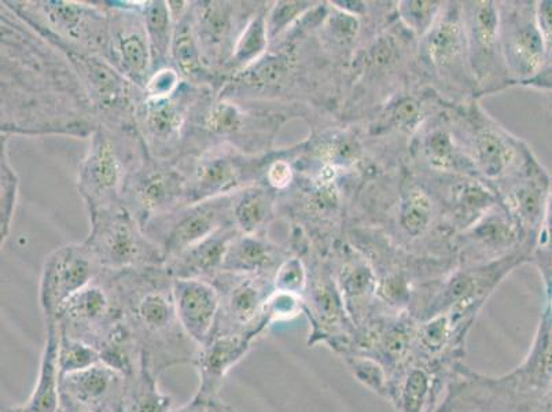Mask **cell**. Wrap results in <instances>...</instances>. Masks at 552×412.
<instances>
[{
    "mask_svg": "<svg viewBox=\"0 0 552 412\" xmlns=\"http://www.w3.org/2000/svg\"><path fill=\"white\" fill-rule=\"evenodd\" d=\"M272 154L250 156L234 147L217 145L174 161L187 182L186 205L231 196L246 187L264 183Z\"/></svg>",
    "mask_w": 552,
    "mask_h": 412,
    "instance_id": "5b68a950",
    "label": "cell"
},
{
    "mask_svg": "<svg viewBox=\"0 0 552 412\" xmlns=\"http://www.w3.org/2000/svg\"><path fill=\"white\" fill-rule=\"evenodd\" d=\"M259 2H194L195 27L206 71L222 88L227 82V68L235 46Z\"/></svg>",
    "mask_w": 552,
    "mask_h": 412,
    "instance_id": "5bb4252c",
    "label": "cell"
},
{
    "mask_svg": "<svg viewBox=\"0 0 552 412\" xmlns=\"http://www.w3.org/2000/svg\"><path fill=\"white\" fill-rule=\"evenodd\" d=\"M43 38L105 55L109 17L106 6L84 2H6Z\"/></svg>",
    "mask_w": 552,
    "mask_h": 412,
    "instance_id": "8992f818",
    "label": "cell"
},
{
    "mask_svg": "<svg viewBox=\"0 0 552 412\" xmlns=\"http://www.w3.org/2000/svg\"><path fill=\"white\" fill-rule=\"evenodd\" d=\"M444 5L436 0H401L396 6L397 17L404 28L422 39L439 18Z\"/></svg>",
    "mask_w": 552,
    "mask_h": 412,
    "instance_id": "8d00e7d4",
    "label": "cell"
},
{
    "mask_svg": "<svg viewBox=\"0 0 552 412\" xmlns=\"http://www.w3.org/2000/svg\"><path fill=\"white\" fill-rule=\"evenodd\" d=\"M234 226L233 194L180 206L143 226L147 237L164 253L165 263L204 239Z\"/></svg>",
    "mask_w": 552,
    "mask_h": 412,
    "instance_id": "4fadbf2b",
    "label": "cell"
},
{
    "mask_svg": "<svg viewBox=\"0 0 552 412\" xmlns=\"http://www.w3.org/2000/svg\"><path fill=\"white\" fill-rule=\"evenodd\" d=\"M432 198L421 187L404 191L399 202V226L410 238H421L433 222Z\"/></svg>",
    "mask_w": 552,
    "mask_h": 412,
    "instance_id": "e575fe53",
    "label": "cell"
},
{
    "mask_svg": "<svg viewBox=\"0 0 552 412\" xmlns=\"http://www.w3.org/2000/svg\"><path fill=\"white\" fill-rule=\"evenodd\" d=\"M341 359L356 381L385 399L388 392V374L377 360L359 353H349Z\"/></svg>",
    "mask_w": 552,
    "mask_h": 412,
    "instance_id": "74e56055",
    "label": "cell"
},
{
    "mask_svg": "<svg viewBox=\"0 0 552 412\" xmlns=\"http://www.w3.org/2000/svg\"><path fill=\"white\" fill-rule=\"evenodd\" d=\"M308 270L303 257L292 255L279 266L274 277L275 290L303 297L307 288Z\"/></svg>",
    "mask_w": 552,
    "mask_h": 412,
    "instance_id": "b9f144b4",
    "label": "cell"
},
{
    "mask_svg": "<svg viewBox=\"0 0 552 412\" xmlns=\"http://www.w3.org/2000/svg\"><path fill=\"white\" fill-rule=\"evenodd\" d=\"M532 257L542 271L546 285L552 290V178L546 212H544L542 227L537 235Z\"/></svg>",
    "mask_w": 552,
    "mask_h": 412,
    "instance_id": "7bdbcfd3",
    "label": "cell"
},
{
    "mask_svg": "<svg viewBox=\"0 0 552 412\" xmlns=\"http://www.w3.org/2000/svg\"><path fill=\"white\" fill-rule=\"evenodd\" d=\"M316 2H275L267 14L268 36L270 44L285 36L309 11L314 10Z\"/></svg>",
    "mask_w": 552,
    "mask_h": 412,
    "instance_id": "ab89813d",
    "label": "cell"
},
{
    "mask_svg": "<svg viewBox=\"0 0 552 412\" xmlns=\"http://www.w3.org/2000/svg\"><path fill=\"white\" fill-rule=\"evenodd\" d=\"M303 259L308 270L303 294L304 314L309 322L307 345H325L342 358L352 351L356 327L345 308L329 257L316 253Z\"/></svg>",
    "mask_w": 552,
    "mask_h": 412,
    "instance_id": "ba28073f",
    "label": "cell"
},
{
    "mask_svg": "<svg viewBox=\"0 0 552 412\" xmlns=\"http://www.w3.org/2000/svg\"><path fill=\"white\" fill-rule=\"evenodd\" d=\"M172 293L184 333L198 348L204 347L212 340L219 316L220 297L215 285L198 279H174Z\"/></svg>",
    "mask_w": 552,
    "mask_h": 412,
    "instance_id": "d4e9b609",
    "label": "cell"
},
{
    "mask_svg": "<svg viewBox=\"0 0 552 412\" xmlns=\"http://www.w3.org/2000/svg\"><path fill=\"white\" fill-rule=\"evenodd\" d=\"M536 18L540 32H542L547 53H552V0L536 2Z\"/></svg>",
    "mask_w": 552,
    "mask_h": 412,
    "instance_id": "c3c4849f",
    "label": "cell"
},
{
    "mask_svg": "<svg viewBox=\"0 0 552 412\" xmlns=\"http://www.w3.org/2000/svg\"><path fill=\"white\" fill-rule=\"evenodd\" d=\"M419 61L426 71L439 79L469 80L474 88L467 64L465 24L460 3H445L439 18L419 42Z\"/></svg>",
    "mask_w": 552,
    "mask_h": 412,
    "instance_id": "44dd1931",
    "label": "cell"
},
{
    "mask_svg": "<svg viewBox=\"0 0 552 412\" xmlns=\"http://www.w3.org/2000/svg\"><path fill=\"white\" fill-rule=\"evenodd\" d=\"M211 282L220 297L213 336L244 334L259 340L267 333L266 305L275 292L274 277L220 272Z\"/></svg>",
    "mask_w": 552,
    "mask_h": 412,
    "instance_id": "7c38bea8",
    "label": "cell"
},
{
    "mask_svg": "<svg viewBox=\"0 0 552 412\" xmlns=\"http://www.w3.org/2000/svg\"><path fill=\"white\" fill-rule=\"evenodd\" d=\"M141 11L152 51V69L153 73H156L172 66L171 49L175 22L168 2H141Z\"/></svg>",
    "mask_w": 552,
    "mask_h": 412,
    "instance_id": "d6a6232c",
    "label": "cell"
},
{
    "mask_svg": "<svg viewBox=\"0 0 552 412\" xmlns=\"http://www.w3.org/2000/svg\"><path fill=\"white\" fill-rule=\"evenodd\" d=\"M278 193L266 183L246 187L233 194V222L244 235L263 234L275 217Z\"/></svg>",
    "mask_w": 552,
    "mask_h": 412,
    "instance_id": "1f68e13d",
    "label": "cell"
},
{
    "mask_svg": "<svg viewBox=\"0 0 552 412\" xmlns=\"http://www.w3.org/2000/svg\"><path fill=\"white\" fill-rule=\"evenodd\" d=\"M417 327V320L408 312L389 311L378 304L366 325L356 330L355 344L349 353L377 360L389 378L411 359Z\"/></svg>",
    "mask_w": 552,
    "mask_h": 412,
    "instance_id": "ffe728a7",
    "label": "cell"
},
{
    "mask_svg": "<svg viewBox=\"0 0 552 412\" xmlns=\"http://www.w3.org/2000/svg\"><path fill=\"white\" fill-rule=\"evenodd\" d=\"M55 322L65 336L87 342L101 351L121 323L108 271H102L91 285L75 294L58 312Z\"/></svg>",
    "mask_w": 552,
    "mask_h": 412,
    "instance_id": "e0dca14e",
    "label": "cell"
},
{
    "mask_svg": "<svg viewBox=\"0 0 552 412\" xmlns=\"http://www.w3.org/2000/svg\"><path fill=\"white\" fill-rule=\"evenodd\" d=\"M239 231L235 226L222 228L200 242L184 250L175 259L164 264L165 270L174 279H198L211 282L222 272L224 257L231 241Z\"/></svg>",
    "mask_w": 552,
    "mask_h": 412,
    "instance_id": "83f0119b",
    "label": "cell"
},
{
    "mask_svg": "<svg viewBox=\"0 0 552 412\" xmlns=\"http://www.w3.org/2000/svg\"><path fill=\"white\" fill-rule=\"evenodd\" d=\"M331 5V3H330ZM320 36L327 50L344 53L351 51L355 40L358 39L360 32V21L358 16L347 13L329 6L325 20L320 24Z\"/></svg>",
    "mask_w": 552,
    "mask_h": 412,
    "instance_id": "d590c367",
    "label": "cell"
},
{
    "mask_svg": "<svg viewBox=\"0 0 552 412\" xmlns=\"http://www.w3.org/2000/svg\"><path fill=\"white\" fill-rule=\"evenodd\" d=\"M289 256H292L290 252H286L282 246H278L263 234L239 233L228 246L222 272L275 277L279 266Z\"/></svg>",
    "mask_w": 552,
    "mask_h": 412,
    "instance_id": "f1b7e54d",
    "label": "cell"
},
{
    "mask_svg": "<svg viewBox=\"0 0 552 412\" xmlns=\"http://www.w3.org/2000/svg\"><path fill=\"white\" fill-rule=\"evenodd\" d=\"M108 42L106 58L134 86L145 91L153 75L152 51L147 36L141 2H106Z\"/></svg>",
    "mask_w": 552,
    "mask_h": 412,
    "instance_id": "9a60e30c",
    "label": "cell"
},
{
    "mask_svg": "<svg viewBox=\"0 0 552 412\" xmlns=\"http://www.w3.org/2000/svg\"><path fill=\"white\" fill-rule=\"evenodd\" d=\"M304 314L303 297L275 290L266 305V318L270 325L287 322Z\"/></svg>",
    "mask_w": 552,
    "mask_h": 412,
    "instance_id": "f6af8a7d",
    "label": "cell"
},
{
    "mask_svg": "<svg viewBox=\"0 0 552 412\" xmlns=\"http://www.w3.org/2000/svg\"><path fill=\"white\" fill-rule=\"evenodd\" d=\"M2 412H24V404H18V406H3Z\"/></svg>",
    "mask_w": 552,
    "mask_h": 412,
    "instance_id": "f5cc1de1",
    "label": "cell"
},
{
    "mask_svg": "<svg viewBox=\"0 0 552 412\" xmlns=\"http://www.w3.org/2000/svg\"><path fill=\"white\" fill-rule=\"evenodd\" d=\"M256 338L244 334L213 336L198 348L194 367L198 373L197 395L206 400L219 399L228 373L252 351Z\"/></svg>",
    "mask_w": 552,
    "mask_h": 412,
    "instance_id": "484cf974",
    "label": "cell"
},
{
    "mask_svg": "<svg viewBox=\"0 0 552 412\" xmlns=\"http://www.w3.org/2000/svg\"><path fill=\"white\" fill-rule=\"evenodd\" d=\"M2 194H0V224H2V246L9 238L11 223H13L14 209L18 196V179L9 161L7 154V136H2Z\"/></svg>",
    "mask_w": 552,
    "mask_h": 412,
    "instance_id": "60d3db41",
    "label": "cell"
},
{
    "mask_svg": "<svg viewBox=\"0 0 552 412\" xmlns=\"http://www.w3.org/2000/svg\"><path fill=\"white\" fill-rule=\"evenodd\" d=\"M294 182V168L292 161L286 158H274L272 156L268 163L266 172H264V183L274 189L276 193H281L292 186Z\"/></svg>",
    "mask_w": 552,
    "mask_h": 412,
    "instance_id": "bcb514c9",
    "label": "cell"
},
{
    "mask_svg": "<svg viewBox=\"0 0 552 412\" xmlns=\"http://www.w3.org/2000/svg\"><path fill=\"white\" fill-rule=\"evenodd\" d=\"M121 312L142 366L160 377L164 371L193 364L198 347L184 333L176 315L172 283L164 266L108 271Z\"/></svg>",
    "mask_w": 552,
    "mask_h": 412,
    "instance_id": "7a4b0ae2",
    "label": "cell"
},
{
    "mask_svg": "<svg viewBox=\"0 0 552 412\" xmlns=\"http://www.w3.org/2000/svg\"><path fill=\"white\" fill-rule=\"evenodd\" d=\"M102 268L84 244L55 249L44 260L39 283V304L44 323L53 322L75 294L101 275Z\"/></svg>",
    "mask_w": 552,
    "mask_h": 412,
    "instance_id": "d6986e66",
    "label": "cell"
},
{
    "mask_svg": "<svg viewBox=\"0 0 552 412\" xmlns=\"http://www.w3.org/2000/svg\"><path fill=\"white\" fill-rule=\"evenodd\" d=\"M211 412H235V410L230 404L224 403L219 397V399L212 400Z\"/></svg>",
    "mask_w": 552,
    "mask_h": 412,
    "instance_id": "816d5d0a",
    "label": "cell"
},
{
    "mask_svg": "<svg viewBox=\"0 0 552 412\" xmlns=\"http://www.w3.org/2000/svg\"><path fill=\"white\" fill-rule=\"evenodd\" d=\"M98 119L71 61L2 2V134L87 138Z\"/></svg>",
    "mask_w": 552,
    "mask_h": 412,
    "instance_id": "6da1fadb",
    "label": "cell"
},
{
    "mask_svg": "<svg viewBox=\"0 0 552 412\" xmlns=\"http://www.w3.org/2000/svg\"><path fill=\"white\" fill-rule=\"evenodd\" d=\"M421 103L415 101L414 98H401L395 105L386 109L384 116H382V123L384 127L395 128L400 131H411L412 128L417 127V124L421 123Z\"/></svg>",
    "mask_w": 552,
    "mask_h": 412,
    "instance_id": "ee69618b",
    "label": "cell"
},
{
    "mask_svg": "<svg viewBox=\"0 0 552 412\" xmlns=\"http://www.w3.org/2000/svg\"><path fill=\"white\" fill-rule=\"evenodd\" d=\"M60 412H65V411H64V410H62V408H61Z\"/></svg>",
    "mask_w": 552,
    "mask_h": 412,
    "instance_id": "db71d44e",
    "label": "cell"
},
{
    "mask_svg": "<svg viewBox=\"0 0 552 412\" xmlns=\"http://www.w3.org/2000/svg\"><path fill=\"white\" fill-rule=\"evenodd\" d=\"M44 326H46V340L40 356L38 377L31 396L24 403V412H60L61 410V333L55 320L44 323Z\"/></svg>",
    "mask_w": 552,
    "mask_h": 412,
    "instance_id": "f546056e",
    "label": "cell"
},
{
    "mask_svg": "<svg viewBox=\"0 0 552 412\" xmlns=\"http://www.w3.org/2000/svg\"><path fill=\"white\" fill-rule=\"evenodd\" d=\"M415 152L423 163L437 172L476 175V169L470 163L451 127L434 124L426 128L415 143Z\"/></svg>",
    "mask_w": 552,
    "mask_h": 412,
    "instance_id": "4dcf8cb0",
    "label": "cell"
},
{
    "mask_svg": "<svg viewBox=\"0 0 552 412\" xmlns=\"http://www.w3.org/2000/svg\"><path fill=\"white\" fill-rule=\"evenodd\" d=\"M61 333V331H60ZM102 363L97 348L61 333L60 367L62 375L80 373Z\"/></svg>",
    "mask_w": 552,
    "mask_h": 412,
    "instance_id": "f35d334b",
    "label": "cell"
},
{
    "mask_svg": "<svg viewBox=\"0 0 552 412\" xmlns=\"http://www.w3.org/2000/svg\"><path fill=\"white\" fill-rule=\"evenodd\" d=\"M500 40L513 84H524L542 71L548 53L537 25L536 2L499 3Z\"/></svg>",
    "mask_w": 552,
    "mask_h": 412,
    "instance_id": "ac0fdd59",
    "label": "cell"
},
{
    "mask_svg": "<svg viewBox=\"0 0 552 412\" xmlns=\"http://www.w3.org/2000/svg\"><path fill=\"white\" fill-rule=\"evenodd\" d=\"M125 374L105 363L62 375L61 407L86 412H124Z\"/></svg>",
    "mask_w": 552,
    "mask_h": 412,
    "instance_id": "7402d4cb",
    "label": "cell"
},
{
    "mask_svg": "<svg viewBox=\"0 0 552 412\" xmlns=\"http://www.w3.org/2000/svg\"><path fill=\"white\" fill-rule=\"evenodd\" d=\"M528 395L513 373L489 377L460 364L433 412H526Z\"/></svg>",
    "mask_w": 552,
    "mask_h": 412,
    "instance_id": "2e32d148",
    "label": "cell"
},
{
    "mask_svg": "<svg viewBox=\"0 0 552 412\" xmlns=\"http://www.w3.org/2000/svg\"><path fill=\"white\" fill-rule=\"evenodd\" d=\"M270 10L268 3H261L259 9L250 18L227 68V80L244 71L248 66L255 64L270 49V36H268L267 14Z\"/></svg>",
    "mask_w": 552,
    "mask_h": 412,
    "instance_id": "836d02e7",
    "label": "cell"
},
{
    "mask_svg": "<svg viewBox=\"0 0 552 412\" xmlns=\"http://www.w3.org/2000/svg\"><path fill=\"white\" fill-rule=\"evenodd\" d=\"M211 88L183 80L171 95L147 97L143 93L136 106L135 125L149 156L171 163L178 160L191 114Z\"/></svg>",
    "mask_w": 552,
    "mask_h": 412,
    "instance_id": "9c48e42d",
    "label": "cell"
},
{
    "mask_svg": "<svg viewBox=\"0 0 552 412\" xmlns=\"http://www.w3.org/2000/svg\"><path fill=\"white\" fill-rule=\"evenodd\" d=\"M174 18V40H172V68L178 71L186 82L215 88L219 93L216 80L206 71L197 27H195L194 2H168Z\"/></svg>",
    "mask_w": 552,
    "mask_h": 412,
    "instance_id": "4316f807",
    "label": "cell"
},
{
    "mask_svg": "<svg viewBox=\"0 0 552 412\" xmlns=\"http://www.w3.org/2000/svg\"><path fill=\"white\" fill-rule=\"evenodd\" d=\"M525 87L536 88V90L552 91V53L548 54L546 64L542 71L537 73L532 80L524 84Z\"/></svg>",
    "mask_w": 552,
    "mask_h": 412,
    "instance_id": "681fc988",
    "label": "cell"
},
{
    "mask_svg": "<svg viewBox=\"0 0 552 412\" xmlns=\"http://www.w3.org/2000/svg\"><path fill=\"white\" fill-rule=\"evenodd\" d=\"M187 182L178 165L156 160L149 153L130 168L121 194V204L141 226L186 205Z\"/></svg>",
    "mask_w": 552,
    "mask_h": 412,
    "instance_id": "8fae6325",
    "label": "cell"
},
{
    "mask_svg": "<svg viewBox=\"0 0 552 412\" xmlns=\"http://www.w3.org/2000/svg\"><path fill=\"white\" fill-rule=\"evenodd\" d=\"M455 371L437 369L410 359L388 378L385 400L396 412H433Z\"/></svg>",
    "mask_w": 552,
    "mask_h": 412,
    "instance_id": "cb8c5ba5",
    "label": "cell"
},
{
    "mask_svg": "<svg viewBox=\"0 0 552 412\" xmlns=\"http://www.w3.org/2000/svg\"><path fill=\"white\" fill-rule=\"evenodd\" d=\"M182 83V76L179 75L175 68L169 66V68L153 73L143 93L147 97H164V95L175 93Z\"/></svg>",
    "mask_w": 552,
    "mask_h": 412,
    "instance_id": "7dc6e473",
    "label": "cell"
},
{
    "mask_svg": "<svg viewBox=\"0 0 552 412\" xmlns=\"http://www.w3.org/2000/svg\"><path fill=\"white\" fill-rule=\"evenodd\" d=\"M147 153L138 131L112 130L98 125L77 175V190L88 216L121 204L125 176Z\"/></svg>",
    "mask_w": 552,
    "mask_h": 412,
    "instance_id": "3957f363",
    "label": "cell"
},
{
    "mask_svg": "<svg viewBox=\"0 0 552 412\" xmlns=\"http://www.w3.org/2000/svg\"><path fill=\"white\" fill-rule=\"evenodd\" d=\"M467 64L474 91L492 94L511 86L500 40L499 3L491 0L462 3Z\"/></svg>",
    "mask_w": 552,
    "mask_h": 412,
    "instance_id": "30bf717a",
    "label": "cell"
},
{
    "mask_svg": "<svg viewBox=\"0 0 552 412\" xmlns=\"http://www.w3.org/2000/svg\"><path fill=\"white\" fill-rule=\"evenodd\" d=\"M90 224L84 244L103 271L164 266V253L123 204L94 213Z\"/></svg>",
    "mask_w": 552,
    "mask_h": 412,
    "instance_id": "52a82bcc",
    "label": "cell"
},
{
    "mask_svg": "<svg viewBox=\"0 0 552 412\" xmlns=\"http://www.w3.org/2000/svg\"><path fill=\"white\" fill-rule=\"evenodd\" d=\"M327 257L349 318L356 330L362 329L378 307L377 274L358 250L342 248Z\"/></svg>",
    "mask_w": 552,
    "mask_h": 412,
    "instance_id": "603a6c76",
    "label": "cell"
},
{
    "mask_svg": "<svg viewBox=\"0 0 552 412\" xmlns=\"http://www.w3.org/2000/svg\"><path fill=\"white\" fill-rule=\"evenodd\" d=\"M456 119V141L488 186L514 178L537 160L531 147L504 130L474 99L456 109Z\"/></svg>",
    "mask_w": 552,
    "mask_h": 412,
    "instance_id": "277c9868",
    "label": "cell"
},
{
    "mask_svg": "<svg viewBox=\"0 0 552 412\" xmlns=\"http://www.w3.org/2000/svg\"><path fill=\"white\" fill-rule=\"evenodd\" d=\"M211 403L212 400H206L195 393L189 402L183 404L182 407L172 408L169 412H211Z\"/></svg>",
    "mask_w": 552,
    "mask_h": 412,
    "instance_id": "f907efd6",
    "label": "cell"
}]
</instances>
